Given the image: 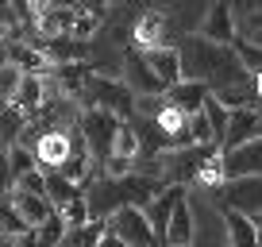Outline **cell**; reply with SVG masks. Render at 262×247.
Here are the masks:
<instances>
[{
	"label": "cell",
	"instance_id": "obj_1",
	"mask_svg": "<svg viewBox=\"0 0 262 247\" xmlns=\"http://www.w3.org/2000/svg\"><path fill=\"white\" fill-rule=\"evenodd\" d=\"M77 128H81V135H85L89 158L97 166H108V158L116 155V139H120L123 120H120V116H112V112H104V108H89Z\"/></svg>",
	"mask_w": 262,
	"mask_h": 247
},
{
	"label": "cell",
	"instance_id": "obj_16",
	"mask_svg": "<svg viewBox=\"0 0 262 247\" xmlns=\"http://www.w3.org/2000/svg\"><path fill=\"white\" fill-rule=\"evenodd\" d=\"M39 170V155L35 151H27L24 143H16V147L8 151V174H4V186L8 190H16L19 181L27 178V174H35Z\"/></svg>",
	"mask_w": 262,
	"mask_h": 247
},
{
	"label": "cell",
	"instance_id": "obj_11",
	"mask_svg": "<svg viewBox=\"0 0 262 247\" xmlns=\"http://www.w3.org/2000/svg\"><path fill=\"white\" fill-rule=\"evenodd\" d=\"M224 232H228V247H262L254 216L239 213V209H224Z\"/></svg>",
	"mask_w": 262,
	"mask_h": 247
},
{
	"label": "cell",
	"instance_id": "obj_32",
	"mask_svg": "<svg viewBox=\"0 0 262 247\" xmlns=\"http://www.w3.org/2000/svg\"><path fill=\"white\" fill-rule=\"evenodd\" d=\"M254 85H258V100H262V77H258V81H254Z\"/></svg>",
	"mask_w": 262,
	"mask_h": 247
},
{
	"label": "cell",
	"instance_id": "obj_20",
	"mask_svg": "<svg viewBox=\"0 0 262 247\" xmlns=\"http://www.w3.org/2000/svg\"><path fill=\"white\" fill-rule=\"evenodd\" d=\"M0 228H4V239H24V236H31V232H35L31 224L12 209L8 197H4V205H0Z\"/></svg>",
	"mask_w": 262,
	"mask_h": 247
},
{
	"label": "cell",
	"instance_id": "obj_23",
	"mask_svg": "<svg viewBox=\"0 0 262 247\" xmlns=\"http://www.w3.org/2000/svg\"><path fill=\"white\" fill-rule=\"evenodd\" d=\"M235 54H239V62H243V70L258 81V77H262V47L239 35V39H235Z\"/></svg>",
	"mask_w": 262,
	"mask_h": 247
},
{
	"label": "cell",
	"instance_id": "obj_25",
	"mask_svg": "<svg viewBox=\"0 0 262 247\" xmlns=\"http://www.w3.org/2000/svg\"><path fill=\"white\" fill-rule=\"evenodd\" d=\"M205 112H208V120H212L216 135H220V147H224V135H228V128H231V112H228V105H220V97H208Z\"/></svg>",
	"mask_w": 262,
	"mask_h": 247
},
{
	"label": "cell",
	"instance_id": "obj_12",
	"mask_svg": "<svg viewBox=\"0 0 262 247\" xmlns=\"http://www.w3.org/2000/svg\"><path fill=\"white\" fill-rule=\"evenodd\" d=\"M208 97H212V89H208V85H201V81H181V85H173V89L166 93V100H170V105L178 108L181 116L205 112Z\"/></svg>",
	"mask_w": 262,
	"mask_h": 247
},
{
	"label": "cell",
	"instance_id": "obj_22",
	"mask_svg": "<svg viewBox=\"0 0 262 247\" xmlns=\"http://www.w3.org/2000/svg\"><path fill=\"white\" fill-rule=\"evenodd\" d=\"M189 135H193L196 147H220V135H216V128H212V120H208V112L189 116Z\"/></svg>",
	"mask_w": 262,
	"mask_h": 247
},
{
	"label": "cell",
	"instance_id": "obj_10",
	"mask_svg": "<svg viewBox=\"0 0 262 247\" xmlns=\"http://www.w3.org/2000/svg\"><path fill=\"white\" fill-rule=\"evenodd\" d=\"M143 54H147V62L155 66V74L166 81V89L185 81V62H181L178 47H158V50H143Z\"/></svg>",
	"mask_w": 262,
	"mask_h": 247
},
{
	"label": "cell",
	"instance_id": "obj_17",
	"mask_svg": "<svg viewBox=\"0 0 262 247\" xmlns=\"http://www.w3.org/2000/svg\"><path fill=\"white\" fill-rule=\"evenodd\" d=\"M77 197H85V190L77 186V181L62 178L58 170H50V174H47V201H50V205L58 209V213H62L66 205H74Z\"/></svg>",
	"mask_w": 262,
	"mask_h": 247
},
{
	"label": "cell",
	"instance_id": "obj_21",
	"mask_svg": "<svg viewBox=\"0 0 262 247\" xmlns=\"http://www.w3.org/2000/svg\"><path fill=\"white\" fill-rule=\"evenodd\" d=\"M66 236H70V224L62 220V213H54L47 224H42L39 232H35V239H39V247H66Z\"/></svg>",
	"mask_w": 262,
	"mask_h": 247
},
{
	"label": "cell",
	"instance_id": "obj_14",
	"mask_svg": "<svg viewBox=\"0 0 262 247\" xmlns=\"http://www.w3.org/2000/svg\"><path fill=\"white\" fill-rule=\"evenodd\" d=\"M135 43H143V50L170 47V19L162 12H143V19L135 24Z\"/></svg>",
	"mask_w": 262,
	"mask_h": 247
},
{
	"label": "cell",
	"instance_id": "obj_2",
	"mask_svg": "<svg viewBox=\"0 0 262 247\" xmlns=\"http://www.w3.org/2000/svg\"><path fill=\"white\" fill-rule=\"evenodd\" d=\"M216 147H181V151H170V155H162V178L170 181V186H181L185 190L189 181H201L205 178V170L216 162Z\"/></svg>",
	"mask_w": 262,
	"mask_h": 247
},
{
	"label": "cell",
	"instance_id": "obj_24",
	"mask_svg": "<svg viewBox=\"0 0 262 247\" xmlns=\"http://www.w3.org/2000/svg\"><path fill=\"white\" fill-rule=\"evenodd\" d=\"M62 220L70 224V228H85V224H93V205H89V197H77L74 205H66V209H62Z\"/></svg>",
	"mask_w": 262,
	"mask_h": 247
},
{
	"label": "cell",
	"instance_id": "obj_19",
	"mask_svg": "<svg viewBox=\"0 0 262 247\" xmlns=\"http://www.w3.org/2000/svg\"><path fill=\"white\" fill-rule=\"evenodd\" d=\"M104 236H108V220H93V224H85V228H70L66 247H100Z\"/></svg>",
	"mask_w": 262,
	"mask_h": 247
},
{
	"label": "cell",
	"instance_id": "obj_31",
	"mask_svg": "<svg viewBox=\"0 0 262 247\" xmlns=\"http://www.w3.org/2000/svg\"><path fill=\"white\" fill-rule=\"evenodd\" d=\"M254 228H258V236H262V216H254Z\"/></svg>",
	"mask_w": 262,
	"mask_h": 247
},
{
	"label": "cell",
	"instance_id": "obj_28",
	"mask_svg": "<svg viewBox=\"0 0 262 247\" xmlns=\"http://www.w3.org/2000/svg\"><path fill=\"white\" fill-rule=\"evenodd\" d=\"M16 190H27V193H39V197H47V174L42 170H35V174H27L24 181H19Z\"/></svg>",
	"mask_w": 262,
	"mask_h": 247
},
{
	"label": "cell",
	"instance_id": "obj_6",
	"mask_svg": "<svg viewBox=\"0 0 262 247\" xmlns=\"http://www.w3.org/2000/svg\"><path fill=\"white\" fill-rule=\"evenodd\" d=\"M220 174L224 181H254L262 178V135L235 151H220Z\"/></svg>",
	"mask_w": 262,
	"mask_h": 247
},
{
	"label": "cell",
	"instance_id": "obj_8",
	"mask_svg": "<svg viewBox=\"0 0 262 247\" xmlns=\"http://www.w3.org/2000/svg\"><path fill=\"white\" fill-rule=\"evenodd\" d=\"M74 147H77V139H74L70 132H50V135H42V139L35 143V155H39V170H42V174L58 170L66 158L74 155Z\"/></svg>",
	"mask_w": 262,
	"mask_h": 247
},
{
	"label": "cell",
	"instance_id": "obj_26",
	"mask_svg": "<svg viewBox=\"0 0 262 247\" xmlns=\"http://www.w3.org/2000/svg\"><path fill=\"white\" fill-rule=\"evenodd\" d=\"M24 70L19 66H12V62H4V70H0V93H4V100H16V93H19V85H24Z\"/></svg>",
	"mask_w": 262,
	"mask_h": 247
},
{
	"label": "cell",
	"instance_id": "obj_3",
	"mask_svg": "<svg viewBox=\"0 0 262 247\" xmlns=\"http://www.w3.org/2000/svg\"><path fill=\"white\" fill-rule=\"evenodd\" d=\"M85 100L93 108H104V112L120 116L123 123H131L139 116V97L120 81H104V77H85Z\"/></svg>",
	"mask_w": 262,
	"mask_h": 247
},
{
	"label": "cell",
	"instance_id": "obj_15",
	"mask_svg": "<svg viewBox=\"0 0 262 247\" xmlns=\"http://www.w3.org/2000/svg\"><path fill=\"white\" fill-rule=\"evenodd\" d=\"M4 62H12V66L27 70V74H42V70L50 66L47 58H42V50L31 47L27 39H8V43H4Z\"/></svg>",
	"mask_w": 262,
	"mask_h": 247
},
{
	"label": "cell",
	"instance_id": "obj_7",
	"mask_svg": "<svg viewBox=\"0 0 262 247\" xmlns=\"http://www.w3.org/2000/svg\"><path fill=\"white\" fill-rule=\"evenodd\" d=\"M201 39L216 43V47H235V12L228 8V4H212V8L205 12V19H201Z\"/></svg>",
	"mask_w": 262,
	"mask_h": 247
},
{
	"label": "cell",
	"instance_id": "obj_29",
	"mask_svg": "<svg viewBox=\"0 0 262 247\" xmlns=\"http://www.w3.org/2000/svg\"><path fill=\"white\" fill-rule=\"evenodd\" d=\"M12 247H39V239H35V232H31V236H24V239H12Z\"/></svg>",
	"mask_w": 262,
	"mask_h": 247
},
{
	"label": "cell",
	"instance_id": "obj_13",
	"mask_svg": "<svg viewBox=\"0 0 262 247\" xmlns=\"http://www.w3.org/2000/svg\"><path fill=\"white\" fill-rule=\"evenodd\" d=\"M258 123H262V116L254 112V108H239V112H231V128H228V135H224L220 151H235V147H243V143L258 139V135H262Z\"/></svg>",
	"mask_w": 262,
	"mask_h": 247
},
{
	"label": "cell",
	"instance_id": "obj_30",
	"mask_svg": "<svg viewBox=\"0 0 262 247\" xmlns=\"http://www.w3.org/2000/svg\"><path fill=\"white\" fill-rule=\"evenodd\" d=\"M100 247H127V243H123V239H116L112 232H108V236H104V243H100Z\"/></svg>",
	"mask_w": 262,
	"mask_h": 247
},
{
	"label": "cell",
	"instance_id": "obj_9",
	"mask_svg": "<svg viewBox=\"0 0 262 247\" xmlns=\"http://www.w3.org/2000/svg\"><path fill=\"white\" fill-rule=\"evenodd\" d=\"M8 201H12V209H16V213L24 216V220L31 224L35 232H39L42 224H47L50 216L58 213V209L50 205L47 197H39V193H27V190H12V193H8Z\"/></svg>",
	"mask_w": 262,
	"mask_h": 247
},
{
	"label": "cell",
	"instance_id": "obj_4",
	"mask_svg": "<svg viewBox=\"0 0 262 247\" xmlns=\"http://www.w3.org/2000/svg\"><path fill=\"white\" fill-rule=\"evenodd\" d=\"M123 85H127L131 93L139 100H147V97H166V81L155 74V66L147 62V54L143 50H135V47H127L123 50Z\"/></svg>",
	"mask_w": 262,
	"mask_h": 247
},
{
	"label": "cell",
	"instance_id": "obj_18",
	"mask_svg": "<svg viewBox=\"0 0 262 247\" xmlns=\"http://www.w3.org/2000/svg\"><path fill=\"white\" fill-rule=\"evenodd\" d=\"M47 105V81H42V74H27L24 85H19L16 100H12V108H19V112H35V108Z\"/></svg>",
	"mask_w": 262,
	"mask_h": 247
},
{
	"label": "cell",
	"instance_id": "obj_5",
	"mask_svg": "<svg viewBox=\"0 0 262 247\" xmlns=\"http://www.w3.org/2000/svg\"><path fill=\"white\" fill-rule=\"evenodd\" d=\"M108 232L116 239H123L127 247H162L155 228H150L147 209H120L116 216H108Z\"/></svg>",
	"mask_w": 262,
	"mask_h": 247
},
{
	"label": "cell",
	"instance_id": "obj_27",
	"mask_svg": "<svg viewBox=\"0 0 262 247\" xmlns=\"http://www.w3.org/2000/svg\"><path fill=\"white\" fill-rule=\"evenodd\" d=\"M24 112L12 105H4V151H12V139H19V132H24Z\"/></svg>",
	"mask_w": 262,
	"mask_h": 247
}]
</instances>
